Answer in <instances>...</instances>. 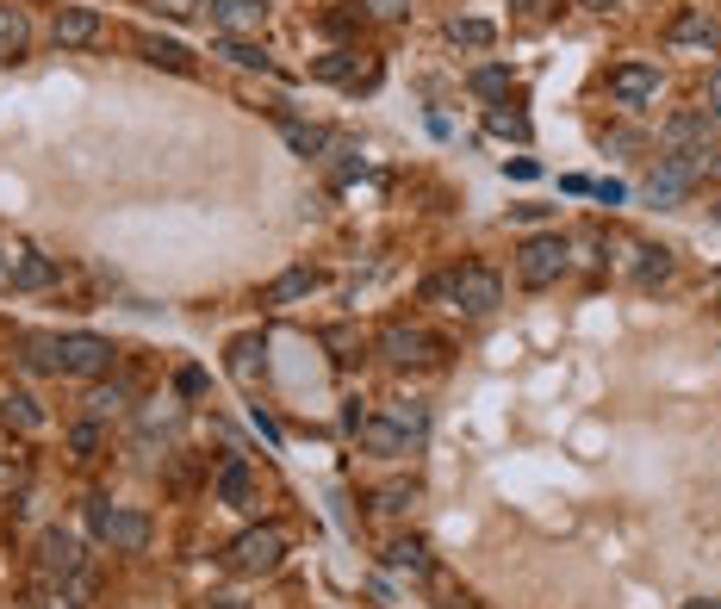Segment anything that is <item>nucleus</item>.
Instances as JSON below:
<instances>
[{
	"instance_id": "nucleus-1",
	"label": "nucleus",
	"mask_w": 721,
	"mask_h": 609,
	"mask_svg": "<svg viewBox=\"0 0 721 609\" xmlns=\"http://www.w3.org/2000/svg\"><path fill=\"white\" fill-rule=\"evenodd\" d=\"M424 293L429 298H448V305H455V312H467V317H491L504 305V281L491 274V267H479V262L455 267V274H436Z\"/></svg>"
},
{
	"instance_id": "nucleus-2",
	"label": "nucleus",
	"mask_w": 721,
	"mask_h": 609,
	"mask_svg": "<svg viewBox=\"0 0 721 609\" xmlns=\"http://www.w3.org/2000/svg\"><path fill=\"white\" fill-rule=\"evenodd\" d=\"M88 522H94V535L112 547V554H143L150 535H156L143 510H125V504H106V498L88 504Z\"/></svg>"
},
{
	"instance_id": "nucleus-3",
	"label": "nucleus",
	"mask_w": 721,
	"mask_h": 609,
	"mask_svg": "<svg viewBox=\"0 0 721 609\" xmlns=\"http://www.w3.org/2000/svg\"><path fill=\"white\" fill-rule=\"evenodd\" d=\"M566 262H572V243H566L560 231H541V236H529V243L517 250V281L541 293V286H554L566 274Z\"/></svg>"
},
{
	"instance_id": "nucleus-4",
	"label": "nucleus",
	"mask_w": 721,
	"mask_h": 609,
	"mask_svg": "<svg viewBox=\"0 0 721 609\" xmlns=\"http://www.w3.org/2000/svg\"><path fill=\"white\" fill-rule=\"evenodd\" d=\"M286 560V529H274V522H262V529H243L231 541V566L243 578H267V572H281Z\"/></svg>"
},
{
	"instance_id": "nucleus-5",
	"label": "nucleus",
	"mask_w": 721,
	"mask_h": 609,
	"mask_svg": "<svg viewBox=\"0 0 721 609\" xmlns=\"http://www.w3.org/2000/svg\"><path fill=\"white\" fill-rule=\"evenodd\" d=\"M374 348H379V361H393V367H429V361H441V336L424 324H386Z\"/></svg>"
},
{
	"instance_id": "nucleus-6",
	"label": "nucleus",
	"mask_w": 721,
	"mask_h": 609,
	"mask_svg": "<svg viewBox=\"0 0 721 609\" xmlns=\"http://www.w3.org/2000/svg\"><path fill=\"white\" fill-rule=\"evenodd\" d=\"M57 348H63V374H81V379H106L112 374V343L94 336V329L57 336Z\"/></svg>"
},
{
	"instance_id": "nucleus-7",
	"label": "nucleus",
	"mask_w": 721,
	"mask_h": 609,
	"mask_svg": "<svg viewBox=\"0 0 721 609\" xmlns=\"http://www.w3.org/2000/svg\"><path fill=\"white\" fill-rule=\"evenodd\" d=\"M666 44L672 50H703V57H721V19L709 7H684V13L666 26Z\"/></svg>"
},
{
	"instance_id": "nucleus-8",
	"label": "nucleus",
	"mask_w": 721,
	"mask_h": 609,
	"mask_svg": "<svg viewBox=\"0 0 721 609\" xmlns=\"http://www.w3.org/2000/svg\"><path fill=\"white\" fill-rule=\"evenodd\" d=\"M703 169H709V150H703V156H659L653 181H647V200H653V205H678Z\"/></svg>"
},
{
	"instance_id": "nucleus-9",
	"label": "nucleus",
	"mask_w": 721,
	"mask_h": 609,
	"mask_svg": "<svg viewBox=\"0 0 721 609\" xmlns=\"http://www.w3.org/2000/svg\"><path fill=\"white\" fill-rule=\"evenodd\" d=\"M205 13H212L219 38H262L274 7H267V0H205Z\"/></svg>"
},
{
	"instance_id": "nucleus-10",
	"label": "nucleus",
	"mask_w": 721,
	"mask_h": 609,
	"mask_svg": "<svg viewBox=\"0 0 721 609\" xmlns=\"http://www.w3.org/2000/svg\"><path fill=\"white\" fill-rule=\"evenodd\" d=\"M709 119H715L709 106L672 112V119H666V131H659V143H666V156H703V150H709Z\"/></svg>"
},
{
	"instance_id": "nucleus-11",
	"label": "nucleus",
	"mask_w": 721,
	"mask_h": 609,
	"mask_svg": "<svg viewBox=\"0 0 721 609\" xmlns=\"http://www.w3.org/2000/svg\"><path fill=\"white\" fill-rule=\"evenodd\" d=\"M38 572L57 578V585L75 578L81 572V541H75V535H69V529H44V535H38Z\"/></svg>"
},
{
	"instance_id": "nucleus-12",
	"label": "nucleus",
	"mask_w": 721,
	"mask_h": 609,
	"mask_svg": "<svg viewBox=\"0 0 721 609\" xmlns=\"http://www.w3.org/2000/svg\"><path fill=\"white\" fill-rule=\"evenodd\" d=\"M100 32H106V26H100L94 7H57V26H50L57 50H81V44H94Z\"/></svg>"
},
{
	"instance_id": "nucleus-13",
	"label": "nucleus",
	"mask_w": 721,
	"mask_h": 609,
	"mask_svg": "<svg viewBox=\"0 0 721 609\" xmlns=\"http://www.w3.org/2000/svg\"><path fill=\"white\" fill-rule=\"evenodd\" d=\"M610 94L622 100V106H647V100L659 94V69H653V63H622V69H610Z\"/></svg>"
},
{
	"instance_id": "nucleus-14",
	"label": "nucleus",
	"mask_w": 721,
	"mask_h": 609,
	"mask_svg": "<svg viewBox=\"0 0 721 609\" xmlns=\"http://www.w3.org/2000/svg\"><path fill=\"white\" fill-rule=\"evenodd\" d=\"M355 436H360V448H367V454H379V460H405V454L417 448V441H410L393 417H367V423L355 429Z\"/></svg>"
},
{
	"instance_id": "nucleus-15",
	"label": "nucleus",
	"mask_w": 721,
	"mask_h": 609,
	"mask_svg": "<svg viewBox=\"0 0 721 609\" xmlns=\"http://www.w3.org/2000/svg\"><path fill=\"white\" fill-rule=\"evenodd\" d=\"M131 44H138V57H143V63L174 69V75H193V50H187V44H174V38H156V32H138Z\"/></svg>"
},
{
	"instance_id": "nucleus-16",
	"label": "nucleus",
	"mask_w": 721,
	"mask_h": 609,
	"mask_svg": "<svg viewBox=\"0 0 721 609\" xmlns=\"http://www.w3.org/2000/svg\"><path fill=\"white\" fill-rule=\"evenodd\" d=\"M262 374H267L262 336H236V343H231V379H236L243 392H255V386H262Z\"/></svg>"
},
{
	"instance_id": "nucleus-17",
	"label": "nucleus",
	"mask_w": 721,
	"mask_h": 609,
	"mask_svg": "<svg viewBox=\"0 0 721 609\" xmlns=\"http://www.w3.org/2000/svg\"><path fill=\"white\" fill-rule=\"evenodd\" d=\"M305 293H317V267H286L281 281L262 286V305L267 312H281V305H298Z\"/></svg>"
},
{
	"instance_id": "nucleus-18",
	"label": "nucleus",
	"mask_w": 721,
	"mask_h": 609,
	"mask_svg": "<svg viewBox=\"0 0 721 609\" xmlns=\"http://www.w3.org/2000/svg\"><path fill=\"white\" fill-rule=\"evenodd\" d=\"M672 267H678V262H672V250H659V243H641L628 274H634V286H641V293H653V286L672 281Z\"/></svg>"
},
{
	"instance_id": "nucleus-19",
	"label": "nucleus",
	"mask_w": 721,
	"mask_h": 609,
	"mask_svg": "<svg viewBox=\"0 0 721 609\" xmlns=\"http://www.w3.org/2000/svg\"><path fill=\"white\" fill-rule=\"evenodd\" d=\"M219 498L231 504V510H255V473H250V460H224V467H219Z\"/></svg>"
},
{
	"instance_id": "nucleus-20",
	"label": "nucleus",
	"mask_w": 721,
	"mask_h": 609,
	"mask_svg": "<svg viewBox=\"0 0 721 609\" xmlns=\"http://www.w3.org/2000/svg\"><path fill=\"white\" fill-rule=\"evenodd\" d=\"M13 286L19 293H44V286H57V262L38 250H13Z\"/></svg>"
},
{
	"instance_id": "nucleus-21",
	"label": "nucleus",
	"mask_w": 721,
	"mask_h": 609,
	"mask_svg": "<svg viewBox=\"0 0 721 609\" xmlns=\"http://www.w3.org/2000/svg\"><path fill=\"white\" fill-rule=\"evenodd\" d=\"M26 50H32V26H26V13H19V7H7V0H0V63H19Z\"/></svg>"
},
{
	"instance_id": "nucleus-22",
	"label": "nucleus",
	"mask_w": 721,
	"mask_h": 609,
	"mask_svg": "<svg viewBox=\"0 0 721 609\" xmlns=\"http://www.w3.org/2000/svg\"><path fill=\"white\" fill-rule=\"evenodd\" d=\"M212 57H224V63H236V69H274V57H267L255 38H212Z\"/></svg>"
},
{
	"instance_id": "nucleus-23",
	"label": "nucleus",
	"mask_w": 721,
	"mask_h": 609,
	"mask_svg": "<svg viewBox=\"0 0 721 609\" xmlns=\"http://www.w3.org/2000/svg\"><path fill=\"white\" fill-rule=\"evenodd\" d=\"M317 81H329V88H360V57L355 50H329V57H317L312 63Z\"/></svg>"
},
{
	"instance_id": "nucleus-24",
	"label": "nucleus",
	"mask_w": 721,
	"mask_h": 609,
	"mask_svg": "<svg viewBox=\"0 0 721 609\" xmlns=\"http://www.w3.org/2000/svg\"><path fill=\"white\" fill-rule=\"evenodd\" d=\"M0 417H7V429H19V436L44 429V410H38L32 392H7V398H0Z\"/></svg>"
},
{
	"instance_id": "nucleus-25",
	"label": "nucleus",
	"mask_w": 721,
	"mask_h": 609,
	"mask_svg": "<svg viewBox=\"0 0 721 609\" xmlns=\"http://www.w3.org/2000/svg\"><path fill=\"white\" fill-rule=\"evenodd\" d=\"M281 138L293 143V150H298V156H305V162L329 156V143H336V138H329L324 125H298V119H286V125H281Z\"/></svg>"
},
{
	"instance_id": "nucleus-26",
	"label": "nucleus",
	"mask_w": 721,
	"mask_h": 609,
	"mask_svg": "<svg viewBox=\"0 0 721 609\" xmlns=\"http://www.w3.org/2000/svg\"><path fill=\"white\" fill-rule=\"evenodd\" d=\"M386 566H398V572H417V578H424V572H429V547L417 541V535H398V541L386 547Z\"/></svg>"
},
{
	"instance_id": "nucleus-27",
	"label": "nucleus",
	"mask_w": 721,
	"mask_h": 609,
	"mask_svg": "<svg viewBox=\"0 0 721 609\" xmlns=\"http://www.w3.org/2000/svg\"><path fill=\"white\" fill-rule=\"evenodd\" d=\"M125 410H131L125 386H94V392H88V417H94V423H112V417H125Z\"/></svg>"
},
{
	"instance_id": "nucleus-28",
	"label": "nucleus",
	"mask_w": 721,
	"mask_h": 609,
	"mask_svg": "<svg viewBox=\"0 0 721 609\" xmlns=\"http://www.w3.org/2000/svg\"><path fill=\"white\" fill-rule=\"evenodd\" d=\"M26 367L32 374H63V348H57V336H26Z\"/></svg>"
},
{
	"instance_id": "nucleus-29",
	"label": "nucleus",
	"mask_w": 721,
	"mask_h": 609,
	"mask_svg": "<svg viewBox=\"0 0 721 609\" xmlns=\"http://www.w3.org/2000/svg\"><path fill=\"white\" fill-rule=\"evenodd\" d=\"M448 38H455L460 50H491L498 44V32H491L486 19H448Z\"/></svg>"
},
{
	"instance_id": "nucleus-30",
	"label": "nucleus",
	"mask_w": 721,
	"mask_h": 609,
	"mask_svg": "<svg viewBox=\"0 0 721 609\" xmlns=\"http://www.w3.org/2000/svg\"><path fill=\"white\" fill-rule=\"evenodd\" d=\"M479 100H504L510 94V69H498V63H486V69H473V81H467Z\"/></svg>"
},
{
	"instance_id": "nucleus-31",
	"label": "nucleus",
	"mask_w": 721,
	"mask_h": 609,
	"mask_svg": "<svg viewBox=\"0 0 721 609\" xmlns=\"http://www.w3.org/2000/svg\"><path fill=\"white\" fill-rule=\"evenodd\" d=\"M100 441H106V423H75V429H69V448H75V460H94L100 454Z\"/></svg>"
},
{
	"instance_id": "nucleus-32",
	"label": "nucleus",
	"mask_w": 721,
	"mask_h": 609,
	"mask_svg": "<svg viewBox=\"0 0 721 609\" xmlns=\"http://www.w3.org/2000/svg\"><path fill=\"white\" fill-rule=\"evenodd\" d=\"M386 417H393V423H398V429H405L410 441H417V436H424V429H429V410H424V405H393V410H386Z\"/></svg>"
},
{
	"instance_id": "nucleus-33",
	"label": "nucleus",
	"mask_w": 721,
	"mask_h": 609,
	"mask_svg": "<svg viewBox=\"0 0 721 609\" xmlns=\"http://www.w3.org/2000/svg\"><path fill=\"white\" fill-rule=\"evenodd\" d=\"M486 125L498 131V138H529V119H522V112H504V106L486 112Z\"/></svg>"
},
{
	"instance_id": "nucleus-34",
	"label": "nucleus",
	"mask_w": 721,
	"mask_h": 609,
	"mask_svg": "<svg viewBox=\"0 0 721 609\" xmlns=\"http://www.w3.org/2000/svg\"><path fill=\"white\" fill-rule=\"evenodd\" d=\"M410 498H417L410 485H386V491H379V510H386V516H398V510H410Z\"/></svg>"
},
{
	"instance_id": "nucleus-35",
	"label": "nucleus",
	"mask_w": 721,
	"mask_h": 609,
	"mask_svg": "<svg viewBox=\"0 0 721 609\" xmlns=\"http://www.w3.org/2000/svg\"><path fill=\"white\" fill-rule=\"evenodd\" d=\"M360 7H367L374 19H405L410 13V0H360Z\"/></svg>"
},
{
	"instance_id": "nucleus-36",
	"label": "nucleus",
	"mask_w": 721,
	"mask_h": 609,
	"mask_svg": "<svg viewBox=\"0 0 721 609\" xmlns=\"http://www.w3.org/2000/svg\"><path fill=\"white\" fill-rule=\"evenodd\" d=\"M591 193H597L603 205H622V200H628V187H622V181H591Z\"/></svg>"
},
{
	"instance_id": "nucleus-37",
	"label": "nucleus",
	"mask_w": 721,
	"mask_h": 609,
	"mask_svg": "<svg viewBox=\"0 0 721 609\" xmlns=\"http://www.w3.org/2000/svg\"><path fill=\"white\" fill-rule=\"evenodd\" d=\"M156 7H162V13H169V19H187V13H200L205 0H156Z\"/></svg>"
},
{
	"instance_id": "nucleus-38",
	"label": "nucleus",
	"mask_w": 721,
	"mask_h": 609,
	"mask_svg": "<svg viewBox=\"0 0 721 609\" xmlns=\"http://www.w3.org/2000/svg\"><path fill=\"white\" fill-rule=\"evenodd\" d=\"M181 392H187V398H200V392H205V374H200V367H181Z\"/></svg>"
},
{
	"instance_id": "nucleus-39",
	"label": "nucleus",
	"mask_w": 721,
	"mask_h": 609,
	"mask_svg": "<svg viewBox=\"0 0 721 609\" xmlns=\"http://www.w3.org/2000/svg\"><path fill=\"white\" fill-rule=\"evenodd\" d=\"M510 174H517V181H535V174H541V162H529V156H517V162H510Z\"/></svg>"
},
{
	"instance_id": "nucleus-40",
	"label": "nucleus",
	"mask_w": 721,
	"mask_h": 609,
	"mask_svg": "<svg viewBox=\"0 0 721 609\" xmlns=\"http://www.w3.org/2000/svg\"><path fill=\"white\" fill-rule=\"evenodd\" d=\"M0 293H13V255L0 250Z\"/></svg>"
},
{
	"instance_id": "nucleus-41",
	"label": "nucleus",
	"mask_w": 721,
	"mask_h": 609,
	"mask_svg": "<svg viewBox=\"0 0 721 609\" xmlns=\"http://www.w3.org/2000/svg\"><path fill=\"white\" fill-rule=\"evenodd\" d=\"M715 106H721V69L709 75V112H715Z\"/></svg>"
},
{
	"instance_id": "nucleus-42",
	"label": "nucleus",
	"mask_w": 721,
	"mask_h": 609,
	"mask_svg": "<svg viewBox=\"0 0 721 609\" xmlns=\"http://www.w3.org/2000/svg\"><path fill=\"white\" fill-rule=\"evenodd\" d=\"M374 609H393V597H386V585L374 578Z\"/></svg>"
},
{
	"instance_id": "nucleus-43",
	"label": "nucleus",
	"mask_w": 721,
	"mask_h": 609,
	"mask_svg": "<svg viewBox=\"0 0 721 609\" xmlns=\"http://www.w3.org/2000/svg\"><path fill=\"white\" fill-rule=\"evenodd\" d=\"M579 7H585V13H610L616 0H579Z\"/></svg>"
},
{
	"instance_id": "nucleus-44",
	"label": "nucleus",
	"mask_w": 721,
	"mask_h": 609,
	"mask_svg": "<svg viewBox=\"0 0 721 609\" xmlns=\"http://www.w3.org/2000/svg\"><path fill=\"white\" fill-rule=\"evenodd\" d=\"M684 609H721V603H715V597H690Z\"/></svg>"
},
{
	"instance_id": "nucleus-45",
	"label": "nucleus",
	"mask_w": 721,
	"mask_h": 609,
	"mask_svg": "<svg viewBox=\"0 0 721 609\" xmlns=\"http://www.w3.org/2000/svg\"><path fill=\"white\" fill-rule=\"evenodd\" d=\"M510 7H535V0H510Z\"/></svg>"
},
{
	"instance_id": "nucleus-46",
	"label": "nucleus",
	"mask_w": 721,
	"mask_h": 609,
	"mask_svg": "<svg viewBox=\"0 0 721 609\" xmlns=\"http://www.w3.org/2000/svg\"><path fill=\"white\" fill-rule=\"evenodd\" d=\"M709 169H715V174H721V156H715V162H709Z\"/></svg>"
},
{
	"instance_id": "nucleus-47",
	"label": "nucleus",
	"mask_w": 721,
	"mask_h": 609,
	"mask_svg": "<svg viewBox=\"0 0 721 609\" xmlns=\"http://www.w3.org/2000/svg\"><path fill=\"white\" fill-rule=\"evenodd\" d=\"M715 219H721V205H715Z\"/></svg>"
}]
</instances>
